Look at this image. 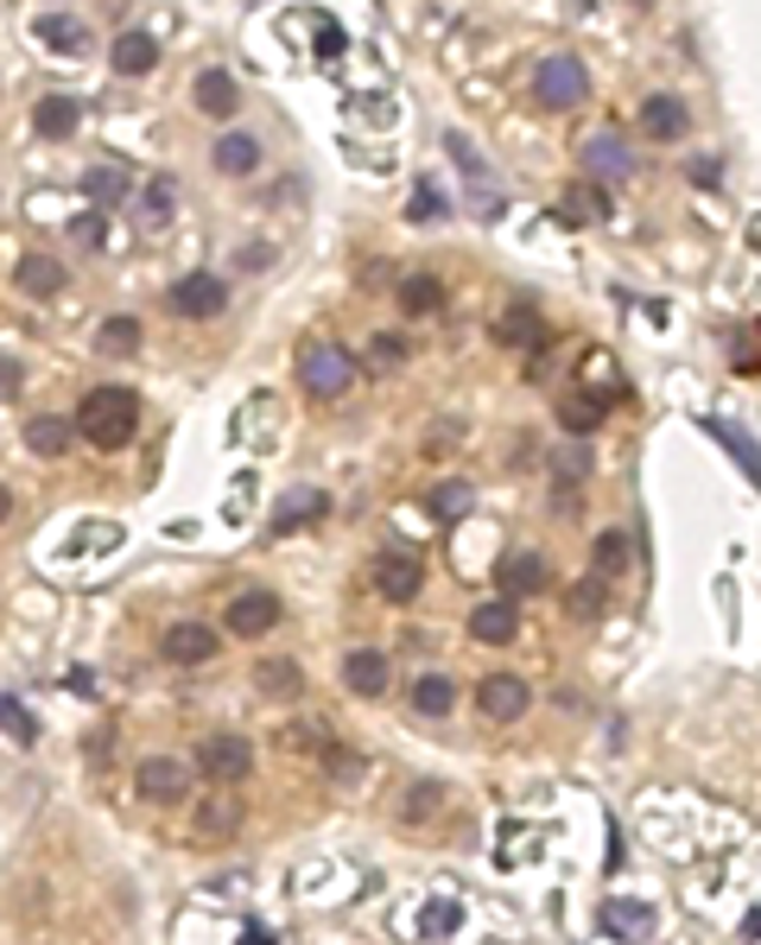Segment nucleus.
Returning <instances> with one entry per match:
<instances>
[{"instance_id": "obj_9", "label": "nucleus", "mask_w": 761, "mask_h": 945, "mask_svg": "<svg viewBox=\"0 0 761 945\" xmlns=\"http://www.w3.org/2000/svg\"><path fill=\"white\" fill-rule=\"evenodd\" d=\"M444 153L457 159V172H463V179L476 184V210H482V216H495L502 197H495V172H489V159H476V147H470L463 133H444Z\"/></svg>"}, {"instance_id": "obj_11", "label": "nucleus", "mask_w": 761, "mask_h": 945, "mask_svg": "<svg viewBox=\"0 0 761 945\" xmlns=\"http://www.w3.org/2000/svg\"><path fill=\"white\" fill-rule=\"evenodd\" d=\"M495 584H502V597H539V590L553 584V571H546V559L539 552H507L502 559V571H495Z\"/></svg>"}, {"instance_id": "obj_3", "label": "nucleus", "mask_w": 761, "mask_h": 945, "mask_svg": "<svg viewBox=\"0 0 761 945\" xmlns=\"http://www.w3.org/2000/svg\"><path fill=\"white\" fill-rule=\"evenodd\" d=\"M590 96V77H583L578 57H546L539 71H533V103L539 108H571Z\"/></svg>"}, {"instance_id": "obj_33", "label": "nucleus", "mask_w": 761, "mask_h": 945, "mask_svg": "<svg viewBox=\"0 0 761 945\" xmlns=\"http://www.w3.org/2000/svg\"><path fill=\"white\" fill-rule=\"evenodd\" d=\"M457 926H463L457 901H426V914H419V933H426V939H451Z\"/></svg>"}, {"instance_id": "obj_18", "label": "nucleus", "mask_w": 761, "mask_h": 945, "mask_svg": "<svg viewBox=\"0 0 761 945\" xmlns=\"http://www.w3.org/2000/svg\"><path fill=\"white\" fill-rule=\"evenodd\" d=\"M324 514H330V495H324V488H292V495L274 508V534L311 527V520H324Z\"/></svg>"}, {"instance_id": "obj_43", "label": "nucleus", "mask_w": 761, "mask_h": 945, "mask_svg": "<svg viewBox=\"0 0 761 945\" xmlns=\"http://www.w3.org/2000/svg\"><path fill=\"white\" fill-rule=\"evenodd\" d=\"M101 235H108L101 210H89V216H76V223H71V241H83V248H101Z\"/></svg>"}, {"instance_id": "obj_26", "label": "nucleus", "mask_w": 761, "mask_h": 945, "mask_svg": "<svg viewBox=\"0 0 761 945\" xmlns=\"http://www.w3.org/2000/svg\"><path fill=\"white\" fill-rule=\"evenodd\" d=\"M210 159H216V172L242 179V172H254V165H260V140H254V133H223Z\"/></svg>"}, {"instance_id": "obj_19", "label": "nucleus", "mask_w": 761, "mask_h": 945, "mask_svg": "<svg viewBox=\"0 0 761 945\" xmlns=\"http://www.w3.org/2000/svg\"><path fill=\"white\" fill-rule=\"evenodd\" d=\"M583 172H603V179H629V172H634V153L622 147V133H597V140H583Z\"/></svg>"}, {"instance_id": "obj_46", "label": "nucleus", "mask_w": 761, "mask_h": 945, "mask_svg": "<svg viewBox=\"0 0 761 945\" xmlns=\"http://www.w3.org/2000/svg\"><path fill=\"white\" fill-rule=\"evenodd\" d=\"M692 179H698V184H717V159H692Z\"/></svg>"}, {"instance_id": "obj_36", "label": "nucleus", "mask_w": 761, "mask_h": 945, "mask_svg": "<svg viewBox=\"0 0 761 945\" xmlns=\"http://www.w3.org/2000/svg\"><path fill=\"white\" fill-rule=\"evenodd\" d=\"M438 806H444V787H438V781H419V787L406 793V818H412V825H419V818H431Z\"/></svg>"}, {"instance_id": "obj_35", "label": "nucleus", "mask_w": 761, "mask_h": 945, "mask_svg": "<svg viewBox=\"0 0 761 945\" xmlns=\"http://www.w3.org/2000/svg\"><path fill=\"white\" fill-rule=\"evenodd\" d=\"M558 419H565V432H590L603 419V400H558Z\"/></svg>"}, {"instance_id": "obj_45", "label": "nucleus", "mask_w": 761, "mask_h": 945, "mask_svg": "<svg viewBox=\"0 0 761 945\" xmlns=\"http://www.w3.org/2000/svg\"><path fill=\"white\" fill-rule=\"evenodd\" d=\"M324 767H330V774H336V781H355V755H343L336 742H330V749H324Z\"/></svg>"}, {"instance_id": "obj_22", "label": "nucleus", "mask_w": 761, "mask_h": 945, "mask_svg": "<svg viewBox=\"0 0 761 945\" xmlns=\"http://www.w3.org/2000/svg\"><path fill=\"white\" fill-rule=\"evenodd\" d=\"M32 32H39V39H45L57 57H83V52H89V26H83V20H71V13H45Z\"/></svg>"}, {"instance_id": "obj_47", "label": "nucleus", "mask_w": 761, "mask_h": 945, "mask_svg": "<svg viewBox=\"0 0 761 945\" xmlns=\"http://www.w3.org/2000/svg\"><path fill=\"white\" fill-rule=\"evenodd\" d=\"M318 52H324V57H336V52H343V32H336V26H324V39H318Z\"/></svg>"}, {"instance_id": "obj_12", "label": "nucleus", "mask_w": 761, "mask_h": 945, "mask_svg": "<svg viewBox=\"0 0 761 945\" xmlns=\"http://www.w3.org/2000/svg\"><path fill=\"white\" fill-rule=\"evenodd\" d=\"M597 933L603 939H647L654 933V908L647 901H603L597 908Z\"/></svg>"}, {"instance_id": "obj_5", "label": "nucleus", "mask_w": 761, "mask_h": 945, "mask_svg": "<svg viewBox=\"0 0 761 945\" xmlns=\"http://www.w3.org/2000/svg\"><path fill=\"white\" fill-rule=\"evenodd\" d=\"M165 305H172L178 318H223L228 311V280H216V273H184V280L165 292Z\"/></svg>"}, {"instance_id": "obj_29", "label": "nucleus", "mask_w": 761, "mask_h": 945, "mask_svg": "<svg viewBox=\"0 0 761 945\" xmlns=\"http://www.w3.org/2000/svg\"><path fill=\"white\" fill-rule=\"evenodd\" d=\"M412 705H419V717H444L457 705V686L444 679V673H426V679L412 686Z\"/></svg>"}, {"instance_id": "obj_27", "label": "nucleus", "mask_w": 761, "mask_h": 945, "mask_svg": "<svg viewBox=\"0 0 761 945\" xmlns=\"http://www.w3.org/2000/svg\"><path fill=\"white\" fill-rule=\"evenodd\" d=\"M83 191H89V204H96V210L121 204V197H127V172H121V165H89V172H83Z\"/></svg>"}, {"instance_id": "obj_1", "label": "nucleus", "mask_w": 761, "mask_h": 945, "mask_svg": "<svg viewBox=\"0 0 761 945\" xmlns=\"http://www.w3.org/2000/svg\"><path fill=\"white\" fill-rule=\"evenodd\" d=\"M133 426H140V400L127 387H96L76 407V432L89 438L96 451H121L127 438H133Z\"/></svg>"}, {"instance_id": "obj_17", "label": "nucleus", "mask_w": 761, "mask_h": 945, "mask_svg": "<svg viewBox=\"0 0 761 945\" xmlns=\"http://www.w3.org/2000/svg\"><path fill=\"white\" fill-rule=\"evenodd\" d=\"M210 654H216V629H203V622H178L165 635V661L172 666H203Z\"/></svg>"}, {"instance_id": "obj_34", "label": "nucleus", "mask_w": 761, "mask_h": 945, "mask_svg": "<svg viewBox=\"0 0 761 945\" xmlns=\"http://www.w3.org/2000/svg\"><path fill=\"white\" fill-rule=\"evenodd\" d=\"M597 571H603V578L629 571V534H615V527H609V534H597Z\"/></svg>"}, {"instance_id": "obj_38", "label": "nucleus", "mask_w": 761, "mask_h": 945, "mask_svg": "<svg viewBox=\"0 0 761 945\" xmlns=\"http://www.w3.org/2000/svg\"><path fill=\"white\" fill-rule=\"evenodd\" d=\"M571 615H578V622H597V615H603V584H597V578H590V584H571Z\"/></svg>"}, {"instance_id": "obj_41", "label": "nucleus", "mask_w": 761, "mask_h": 945, "mask_svg": "<svg viewBox=\"0 0 761 945\" xmlns=\"http://www.w3.org/2000/svg\"><path fill=\"white\" fill-rule=\"evenodd\" d=\"M717 438H724V444H730V458L742 463V476H749V483H755V444H749V432H730V426H717Z\"/></svg>"}, {"instance_id": "obj_23", "label": "nucleus", "mask_w": 761, "mask_h": 945, "mask_svg": "<svg viewBox=\"0 0 761 945\" xmlns=\"http://www.w3.org/2000/svg\"><path fill=\"white\" fill-rule=\"evenodd\" d=\"M108 57H115V71H121V77H152V71H159V45H152L147 32H121Z\"/></svg>"}, {"instance_id": "obj_14", "label": "nucleus", "mask_w": 761, "mask_h": 945, "mask_svg": "<svg viewBox=\"0 0 761 945\" xmlns=\"http://www.w3.org/2000/svg\"><path fill=\"white\" fill-rule=\"evenodd\" d=\"M470 635L489 641V647H507V641L521 635V603H514V597H495V603H482V610L470 615Z\"/></svg>"}, {"instance_id": "obj_25", "label": "nucleus", "mask_w": 761, "mask_h": 945, "mask_svg": "<svg viewBox=\"0 0 761 945\" xmlns=\"http://www.w3.org/2000/svg\"><path fill=\"white\" fill-rule=\"evenodd\" d=\"M20 292H32V299H57V292H64V260L25 255L20 260Z\"/></svg>"}, {"instance_id": "obj_4", "label": "nucleus", "mask_w": 761, "mask_h": 945, "mask_svg": "<svg viewBox=\"0 0 761 945\" xmlns=\"http://www.w3.org/2000/svg\"><path fill=\"white\" fill-rule=\"evenodd\" d=\"M375 590L387 603H412L419 590H426V559L419 552H406V546H387L375 559Z\"/></svg>"}, {"instance_id": "obj_15", "label": "nucleus", "mask_w": 761, "mask_h": 945, "mask_svg": "<svg viewBox=\"0 0 761 945\" xmlns=\"http://www.w3.org/2000/svg\"><path fill=\"white\" fill-rule=\"evenodd\" d=\"M495 343H507V350H539V343H546V318L521 299V305H507L502 318H495Z\"/></svg>"}, {"instance_id": "obj_21", "label": "nucleus", "mask_w": 761, "mask_h": 945, "mask_svg": "<svg viewBox=\"0 0 761 945\" xmlns=\"http://www.w3.org/2000/svg\"><path fill=\"white\" fill-rule=\"evenodd\" d=\"M641 133L647 140H685V103L679 96H647L641 103Z\"/></svg>"}, {"instance_id": "obj_30", "label": "nucleus", "mask_w": 761, "mask_h": 945, "mask_svg": "<svg viewBox=\"0 0 761 945\" xmlns=\"http://www.w3.org/2000/svg\"><path fill=\"white\" fill-rule=\"evenodd\" d=\"M96 350L101 356H133L140 350V318H108L96 331Z\"/></svg>"}, {"instance_id": "obj_40", "label": "nucleus", "mask_w": 761, "mask_h": 945, "mask_svg": "<svg viewBox=\"0 0 761 945\" xmlns=\"http://www.w3.org/2000/svg\"><path fill=\"white\" fill-rule=\"evenodd\" d=\"M406 216H412V223H438V216H451V204H444V197H438V191H431V184H419V197H412V204H406Z\"/></svg>"}, {"instance_id": "obj_20", "label": "nucleus", "mask_w": 761, "mask_h": 945, "mask_svg": "<svg viewBox=\"0 0 761 945\" xmlns=\"http://www.w3.org/2000/svg\"><path fill=\"white\" fill-rule=\"evenodd\" d=\"M76 121H83V103H76V96H39V108H32L39 140H64V133H76Z\"/></svg>"}, {"instance_id": "obj_39", "label": "nucleus", "mask_w": 761, "mask_h": 945, "mask_svg": "<svg viewBox=\"0 0 761 945\" xmlns=\"http://www.w3.org/2000/svg\"><path fill=\"white\" fill-rule=\"evenodd\" d=\"M0 730H7L13 742H32V737H39V723H32V717H25L13 698H0Z\"/></svg>"}, {"instance_id": "obj_16", "label": "nucleus", "mask_w": 761, "mask_h": 945, "mask_svg": "<svg viewBox=\"0 0 761 945\" xmlns=\"http://www.w3.org/2000/svg\"><path fill=\"white\" fill-rule=\"evenodd\" d=\"M191 103H197L210 121H228V115L242 108V83L228 77V71H203V77H197V96H191Z\"/></svg>"}, {"instance_id": "obj_31", "label": "nucleus", "mask_w": 761, "mask_h": 945, "mask_svg": "<svg viewBox=\"0 0 761 945\" xmlns=\"http://www.w3.org/2000/svg\"><path fill=\"white\" fill-rule=\"evenodd\" d=\"M438 305H444V286L426 280V273H412V280L400 286V311H406V318H426V311H438Z\"/></svg>"}, {"instance_id": "obj_42", "label": "nucleus", "mask_w": 761, "mask_h": 945, "mask_svg": "<svg viewBox=\"0 0 761 945\" xmlns=\"http://www.w3.org/2000/svg\"><path fill=\"white\" fill-rule=\"evenodd\" d=\"M368 356H375V368H400V362H406V336H375V343H368Z\"/></svg>"}, {"instance_id": "obj_13", "label": "nucleus", "mask_w": 761, "mask_h": 945, "mask_svg": "<svg viewBox=\"0 0 761 945\" xmlns=\"http://www.w3.org/2000/svg\"><path fill=\"white\" fill-rule=\"evenodd\" d=\"M343 686H350L355 698H380V691H387V654H380V647H350V654H343Z\"/></svg>"}, {"instance_id": "obj_48", "label": "nucleus", "mask_w": 761, "mask_h": 945, "mask_svg": "<svg viewBox=\"0 0 761 945\" xmlns=\"http://www.w3.org/2000/svg\"><path fill=\"white\" fill-rule=\"evenodd\" d=\"M7 514H13V495H7V488H0V527H7Z\"/></svg>"}, {"instance_id": "obj_37", "label": "nucleus", "mask_w": 761, "mask_h": 945, "mask_svg": "<svg viewBox=\"0 0 761 945\" xmlns=\"http://www.w3.org/2000/svg\"><path fill=\"white\" fill-rule=\"evenodd\" d=\"M172 197H178V184H172V179H152V184H147V197H140V216H147V223L172 216Z\"/></svg>"}, {"instance_id": "obj_32", "label": "nucleus", "mask_w": 761, "mask_h": 945, "mask_svg": "<svg viewBox=\"0 0 761 945\" xmlns=\"http://www.w3.org/2000/svg\"><path fill=\"white\" fill-rule=\"evenodd\" d=\"M426 514L431 520H463L470 514V483H438L426 495Z\"/></svg>"}, {"instance_id": "obj_2", "label": "nucleus", "mask_w": 761, "mask_h": 945, "mask_svg": "<svg viewBox=\"0 0 761 945\" xmlns=\"http://www.w3.org/2000/svg\"><path fill=\"white\" fill-rule=\"evenodd\" d=\"M299 382H304V394H318V400H336V394H350V382H355V362H350V350L343 343H304L299 350Z\"/></svg>"}, {"instance_id": "obj_44", "label": "nucleus", "mask_w": 761, "mask_h": 945, "mask_svg": "<svg viewBox=\"0 0 761 945\" xmlns=\"http://www.w3.org/2000/svg\"><path fill=\"white\" fill-rule=\"evenodd\" d=\"M235 818H242L235 799H228V806H210V813H203V831H235Z\"/></svg>"}, {"instance_id": "obj_10", "label": "nucleus", "mask_w": 761, "mask_h": 945, "mask_svg": "<svg viewBox=\"0 0 761 945\" xmlns=\"http://www.w3.org/2000/svg\"><path fill=\"white\" fill-rule=\"evenodd\" d=\"M527 679H514V673H489L482 679V691H476V705H482V717H495V723H514V717L527 711Z\"/></svg>"}, {"instance_id": "obj_7", "label": "nucleus", "mask_w": 761, "mask_h": 945, "mask_svg": "<svg viewBox=\"0 0 761 945\" xmlns=\"http://www.w3.org/2000/svg\"><path fill=\"white\" fill-rule=\"evenodd\" d=\"M197 767L210 774V781H223V787H228V781H248L254 749H248L242 737H210V742L197 749Z\"/></svg>"}, {"instance_id": "obj_8", "label": "nucleus", "mask_w": 761, "mask_h": 945, "mask_svg": "<svg viewBox=\"0 0 761 945\" xmlns=\"http://www.w3.org/2000/svg\"><path fill=\"white\" fill-rule=\"evenodd\" d=\"M274 622H279V597H274V590H242V597H228V635L254 641V635H267Z\"/></svg>"}, {"instance_id": "obj_28", "label": "nucleus", "mask_w": 761, "mask_h": 945, "mask_svg": "<svg viewBox=\"0 0 761 945\" xmlns=\"http://www.w3.org/2000/svg\"><path fill=\"white\" fill-rule=\"evenodd\" d=\"M254 686L274 691V698H299V691H304V673L292 661H260V666H254Z\"/></svg>"}, {"instance_id": "obj_6", "label": "nucleus", "mask_w": 761, "mask_h": 945, "mask_svg": "<svg viewBox=\"0 0 761 945\" xmlns=\"http://www.w3.org/2000/svg\"><path fill=\"white\" fill-rule=\"evenodd\" d=\"M133 787H140V799H152V806H172V799L191 793V767L172 762V755H147V762L133 767Z\"/></svg>"}, {"instance_id": "obj_24", "label": "nucleus", "mask_w": 761, "mask_h": 945, "mask_svg": "<svg viewBox=\"0 0 761 945\" xmlns=\"http://www.w3.org/2000/svg\"><path fill=\"white\" fill-rule=\"evenodd\" d=\"M71 438H76V426H71V419H57V412L25 419V444H32L39 458H64V451H71Z\"/></svg>"}]
</instances>
